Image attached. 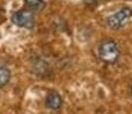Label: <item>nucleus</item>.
Here are the masks:
<instances>
[{
  "mask_svg": "<svg viewBox=\"0 0 132 114\" xmlns=\"http://www.w3.org/2000/svg\"><path fill=\"white\" fill-rule=\"evenodd\" d=\"M63 105L62 96L57 91H50L45 98V106L50 111H59Z\"/></svg>",
  "mask_w": 132,
  "mask_h": 114,
  "instance_id": "4",
  "label": "nucleus"
},
{
  "mask_svg": "<svg viewBox=\"0 0 132 114\" xmlns=\"http://www.w3.org/2000/svg\"><path fill=\"white\" fill-rule=\"evenodd\" d=\"M11 21L14 25L22 29L32 30L36 26V18H35V14L31 13L28 9H20L12 14Z\"/></svg>",
  "mask_w": 132,
  "mask_h": 114,
  "instance_id": "3",
  "label": "nucleus"
},
{
  "mask_svg": "<svg viewBox=\"0 0 132 114\" xmlns=\"http://www.w3.org/2000/svg\"><path fill=\"white\" fill-rule=\"evenodd\" d=\"M12 79V72L7 66H0V89L5 88Z\"/></svg>",
  "mask_w": 132,
  "mask_h": 114,
  "instance_id": "6",
  "label": "nucleus"
},
{
  "mask_svg": "<svg viewBox=\"0 0 132 114\" xmlns=\"http://www.w3.org/2000/svg\"><path fill=\"white\" fill-rule=\"evenodd\" d=\"M132 19V8L129 6L121 7L118 11L111 13L106 18V24L111 30L124 29Z\"/></svg>",
  "mask_w": 132,
  "mask_h": 114,
  "instance_id": "2",
  "label": "nucleus"
},
{
  "mask_svg": "<svg viewBox=\"0 0 132 114\" xmlns=\"http://www.w3.org/2000/svg\"><path fill=\"white\" fill-rule=\"evenodd\" d=\"M99 0H83V2L86 5V6H95L98 4Z\"/></svg>",
  "mask_w": 132,
  "mask_h": 114,
  "instance_id": "7",
  "label": "nucleus"
},
{
  "mask_svg": "<svg viewBox=\"0 0 132 114\" xmlns=\"http://www.w3.org/2000/svg\"><path fill=\"white\" fill-rule=\"evenodd\" d=\"M98 57L105 64H116L121 57L120 46L113 39L102 40L98 46Z\"/></svg>",
  "mask_w": 132,
  "mask_h": 114,
  "instance_id": "1",
  "label": "nucleus"
},
{
  "mask_svg": "<svg viewBox=\"0 0 132 114\" xmlns=\"http://www.w3.org/2000/svg\"><path fill=\"white\" fill-rule=\"evenodd\" d=\"M130 92H131V96H132V85H131V87H130Z\"/></svg>",
  "mask_w": 132,
  "mask_h": 114,
  "instance_id": "8",
  "label": "nucleus"
},
{
  "mask_svg": "<svg viewBox=\"0 0 132 114\" xmlns=\"http://www.w3.org/2000/svg\"><path fill=\"white\" fill-rule=\"evenodd\" d=\"M25 9L30 11L31 13H40L45 11L46 8V1L45 0H23Z\"/></svg>",
  "mask_w": 132,
  "mask_h": 114,
  "instance_id": "5",
  "label": "nucleus"
}]
</instances>
